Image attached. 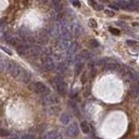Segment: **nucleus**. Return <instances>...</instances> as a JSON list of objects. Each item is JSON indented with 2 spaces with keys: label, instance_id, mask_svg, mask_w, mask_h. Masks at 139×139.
Here are the masks:
<instances>
[{
  "label": "nucleus",
  "instance_id": "1",
  "mask_svg": "<svg viewBox=\"0 0 139 139\" xmlns=\"http://www.w3.org/2000/svg\"><path fill=\"white\" fill-rule=\"evenodd\" d=\"M54 85L57 92L60 94V95H65L67 93V89H65V83H64V79L61 76H56L54 78Z\"/></svg>",
  "mask_w": 139,
  "mask_h": 139
},
{
  "label": "nucleus",
  "instance_id": "2",
  "mask_svg": "<svg viewBox=\"0 0 139 139\" xmlns=\"http://www.w3.org/2000/svg\"><path fill=\"white\" fill-rule=\"evenodd\" d=\"M6 70H8V72L11 74V76L15 77V78L20 77V75L24 73V70L15 62H9V65H8V68H6Z\"/></svg>",
  "mask_w": 139,
  "mask_h": 139
},
{
  "label": "nucleus",
  "instance_id": "3",
  "mask_svg": "<svg viewBox=\"0 0 139 139\" xmlns=\"http://www.w3.org/2000/svg\"><path fill=\"white\" fill-rule=\"evenodd\" d=\"M59 100H58L54 94H49V93H46L45 95H43L42 97V103L46 106H49V105H54V104H57Z\"/></svg>",
  "mask_w": 139,
  "mask_h": 139
},
{
  "label": "nucleus",
  "instance_id": "4",
  "mask_svg": "<svg viewBox=\"0 0 139 139\" xmlns=\"http://www.w3.org/2000/svg\"><path fill=\"white\" fill-rule=\"evenodd\" d=\"M29 56L34 58V59L42 57L43 56V48L41 46H36V45L30 47V50H29Z\"/></svg>",
  "mask_w": 139,
  "mask_h": 139
},
{
  "label": "nucleus",
  "instance_id": "5",
  "mask_svg": "<svg viewBox=\"0 0 139 139\" xmlns=\"http://www.w3.org/2000/svg\"><path fill=\"white\" fill-rule=\"evenodd\" d=\"M29 50H30V47H28L27 44H25L24 42H21L18 46H16V52H17L18 55L21 56V57L29 55Z\"/></svg>",
  "mask_w": 139,
  "mask_h": 139
},
{
  "label": "nucleus",
  "instance_id": "6",
  "mask_svg": "<svg viewBox=\"0 0 139 139\" xmlns=\"http://www.w3.org/2000/svg\"><path fill=\"white\" fill-rule=\"evenodd\" d=\"M32 88H33V90L38 93H42V94L49 93V89L43 83H35Z\"/></svg>",
  "mask_w": 139,
  "mask_h": 139
},
{
  "label": "nucleus",
  "instance_id": "7",
  "mask_svg": "<svg viewBox=\"0 0 139 139\" xmlns=\"http://www.w3.org/2000/svg\"><path fill=\"white\" fill-rule=\"evenodd\" d=\"M43 68L45 69L46 71H52V70H54L56 68V63L53 60L52 57L48 56V57L45 58V60H44V62H43Z\"/></svg>",
  "mask_w": 139,
  "mask_h": 139
},
{
  "label": "nucleus",
  "instance_id": "8",
  "mask_svg": "<svg viewBox=\"0 0 139 139\" xmlns=\"http://www.w3.org/2000/svg\"><path fill=\"white\" fill-rule=\"evenodd\" d=\"M71 27H72V31H73V33H74L75 36H79L80 34H81V32L84 31L83 27L80 26V24L78 23L77 20H73L72 24H71Z\"/></svg>",
  "mask_w": 139,
  "mask_h": 139
},
{
  "label": "nucleus",
  "instance_id": "9",
  "mask_svg": "<svg viewBox=\"0 0 139 139\" xmlns=\"http://www.w3.org/2000/svg\"><path fill=\"white\" fill-rule=\"evenodd\" d=\"M78 134V126L76 123H72L71 125L68 126L67 128V135L70 137H75Z\"/></svg>",
  "mask_w": 139,
  "mask_h": 139
},
{
  "label": "nucleus",
  "instance_id": "10",
  "mask_svg": "<svg viewBox=\"0 0 139 139\" xmlns=\"http://www.w3.org/2000/svg\"><path fill=\"white\" fill-rule=\"evenodd\" d=\"M120 69H121V65L117 64V63H113V62L105 64V70L108 71V72H118L119 73Z\"/></svg>",
  "mask_w": 139,
  "mask_h": 139
},
{
  "label": "nucleus",
  "instance_id": "11",
  "mask_svg": "<svg viewBox=\"0 0 139 139\" xmlns=\"http://www.w3.org/2000/svg\"><path fill=\"white\" fill-rule=\"evenodd\" d=\"M130 94L133 96H137L139 94V80H135V81H133V84H132L130 86Z\"/></svg>",
  "mask_w": 139,
  "mask_h": 139
},
{
  "label": "nucleus",
  "instance_id": "12",
  "mask_svg": "<svg viewBox=\"0 0 139 139\" xmlns=\"http://www.w3.org/2000/svg\"><path fill=\"white\" fill-rule=\"evenodd\" d=\"M71 44L72 43H70L69 40H62L61 39L59 42L57 43V47H58V49H60V50H65V49H68L70 47Z\"/></svg>",
  "mask_w": 139,
  "mask_h": 139
},
{
  "label": "nucleus",
  "instance_id": "13",
  "mask_svg": "<svg viewBox=\"0 0 139 139\" xmlns=\"http://www.w3.org/2000/svg\"><path fill=\"white\" fill-rule=\"evenodd\" d=\"M78 48V44L77 43H72L70 47L67 49V55H70V56H74V54L76 53V50Z\"/></svg>",
  "mask_w": 139,
  "mask_h": 139
},
{
  "label": "nucleus",
  "instance_id": "14",
  "mask_svg": "<svg viewBox=\"0 0 139 139\" xmlns=\"http://www.w3.org/2000/svg\"><path fill=\"white\" fill-rule=\"evenodd\" d=\"M69 104H70V106L72 107V109H73V111H74L75 116H77V118H79V117H80V110H79V108H78V105L76 104V102H74L73 100H71Z\"/></svg>",
  "mask_w": 139,
  "mask_h": 139
},
{
  "label": "nucleus",
  "instance_id": "15",
  "mask_svg": "<svg viewBox=\"0 0 139 139\" xmlns=\"http://www.w3.org/2000/svg\"><path fill=\"white\" fill-rule=\"evenodd\" d=\"M80 127H81V130L84 132L85 134H89L91 129H90V125L88 124V122L86 121H81V123H80Z\"/></svg>",
  "mask_w": 139,
  "mask_h": 139
},
{
  "label": "nucleus",
  "instance_id": "16",
  "mask_svg": "<svg viewBox=\"0 0 139 139\" xmlns=\"http://www.w3.org/2000/svg\"><path fill=\"white\" fill-rule=\"evenodd\" d=\"M71 119H72V117H71L68 112H63V113L61 115V117H60V120H61V122H62L63 124H68V123H70Z\"/></svg>",
  "mask_w": 139,
  "mask_h": 139
},
{
  "label": "nucleus",
  "instance_id": "17",
  "mask_svg": "<svg viewBox=\"0 0 139 139\" xmlns=\"http://www.w3.org/2000/svg\"><path fill=\"white\" fill-rule=\"evenodd\" d=\"M30 79H31V77H30V75H29V73H27V72L24 71V73L20 75V80L24 84H28L29 81H30Z\"/></svg>",
  "mask_w": 139,
  "mask_h": 139
},
{
  "label": "nucleus",
  "instance_id": "18",
  "mask_svg": "<svg viewBox=\"0 0 139 139\" xmlns=\"http://www.w3.org/2000/svg\"><path fill=\"white\" fill-rule=\"evenodd\" d=\"M46 138H49V139L60 138V135H59V133H58V132H55V130H53V132H49V133L46 135Z\"/></svg>",
  "mask_w": 139,
  "mask_h": 139
},
{
  "label": "nucleus",
  "instance_id": "19",
  "mask_svg": "<svg viewBox=\"0 0 139 139\" xmlns=\"http://www.w3.org/2000/svg\"><path fill=\"white\" fill-rule=\"evenodd\" d=\"M88 2H89V3L92 5V8H93L94 10H96V11H100V10L103 9V6H102V5H99L95 1H94V0H88Z\"/></svg>",
  "mask_w": 139,
  "mask_h": 139
},
{
  "label": "nucleus",
  "instance_id": "20",
  "mask_svg": "<svg viewBox=\"0 0 139 139\" xmlns=\"http://www.w3.org/2000/svg\"><path fill=\"white\" fill-rule=\"evenodd\" d=\"M54 5H55V11L58 14H60L62 12V5H61L60 1H54Z\"/></svg>",
  "mask_w": 139,
  "mask_h": 139
},
{
  "label": "nucleus",
  "instance_id": "21",
  "mask_svg": "<svg viewBox=\"0 0 139 139\" xmlns=\"http://www.w3.org/2000/svg\"><path fill=\"white\" fill-rule=\"evenodd\" d=\"M80 55H81V58H83L84 62H85L86 60H89L90 58H91V54L88 52V50H84L83 53H80Z\"/></svg>",
  "mask_w": 139,
  "mask_h": 139
},
{
  "label": "nucleus",
  "instance_id": "22",
  "mask_svg": "<svg viewBox=\"0 0 139 139\" xmlns=\"http://www.w3.org/2000/svg\"><path fill=\"white\" fill-rule=\"evenodd\" d=\"M83 64H84V63H77V64H74L76 75H79V74H80V72L83 71Z\"/></svg>",
  "mask_w": 139,
  "mask_h": 139
},
{
  "label": "nucleus",
  "instance_id": "23",
  "mask_svg": "<svg viewBox=\"0 0 139 139\" xmlns=\"http://www.w3.org/2000/svg\"><path fill=\"white\" fill-rule=\"evenodd\" d=\"M117 5H119V8H121V9H127L128 2H125V1H123V0H119V1L117 2Z\"/></svg>",
  "mask_w": 139,
  "mask_h": 139
},
{
  "label": "nucleus",
  "instance_id": "24",
  "mask_svg": "<svg viewBox=\"0 0 139 139\" xmlns=\"http://www.w3.org/2000/svg\"><path fill=\"white\" fill-rule=\"evenodd\" d=\"M57 71H58V73H60V74H64L65 73V65L62 64V63H59L57 65Z\"/></svg>",
  "mask_w": 139,
  "mask_h": 139
},
{
  "label": "nucleus",
  "instance_id": "25",
  "mask_svg": "<svg viewBox=\"0 0 139 139\" xmlns=\"http://www.w3.org/2000/svg\"><path fill=\"white\" fill-rule=\"evenodd\" d=\"M90 46H91V48H97L99 46H100V43L96 41V40H91L90 41Z\"/></svg>",
  "mask_w": 139,
  "mask_h": 139
},
{
  "label": "nucleus",
  "instance_id": "26",
  "mask_svg": "<svg viewBox=\"0 0 139 139\" xmlns=\"http://www.w3.org/2000/svg\"><path fill=\"white\" fill-rule=\"evenodd\" d=\"M109 30H110V32H111L112 34H115V35H119V34L121 33L119 29H117V28H113V27H109Z\"/></svg>",
  "mask_w": 139,
  "mask_h": 139
},
{
  "label": "nucleus",
  "instance_id": "27",
  "mask_svg": "<svg viewBox=\"0 0 139 139\" xmlns=\"http://www.w3.org/2000/svg\"><path fill=\"white\" fill-rule=\"evenodd\" d=\"M88 23H89V26H90L91 28H96V27H97L96 21L94 20V19H89V21H88Z\"/></svg>",
  "mask_w": 139,
  "mask_h": 139
},
{
  "label": "nucleus",
  "instance_id": "28",
  "mask_svg": "<svg viewBox=\"0 0 139 139\" xmlns=\"http://www.w3.org/2000/svg\"><path fill=\"white\" fill-rule=\"evenodd\" d=\"M107 63V60L106 59H101V60H99L97 62H96V65H100V67H105V64Z\"/></svg>",
  "mask_w": 139,
  "mask_h": 139
},
{
  "label": "nucleus",
  "instance_id": "29",
  "mask_svg": "<svg viewBox=\"0 0 139 139\" xmlns=\"http://www.w3.org/2000/svg\"><path fill=\"white\" fill-rule=\"evenodd\" d=\"M87 79H88V74H87V73L85 72L84 74H83L81 79H80V80H81V83H83V84H86V83H87Z\"/></svg>",
  "mask_w": 139,
  "mask_h": 139
},
{
  "label": "nucleus",
  "instance_id": "30",
  "mask_svg": "<svg viewBox=\"0 0 139 139\" xmlns=\"http://www.w3.org/2000/svg\"><path fill=\"white\" fill-rule=\"evenodd\" d=\"M105 14L107 16H110V17H112L115 15V13L112 11H110V10H105Z\"/></svg>",
  "mask_w": 139,
  "mask_h": 139
},
{
  "label": "nucleus",
  "instance_id": "31",
  "mask_svg": "<svg viewBox=\"0 0 139 139\" xmlns=\"http://www.w3.org/2000/svg\"><path fill=\"white\" fill-rule=\"evenodd\" d=\"M126 43H127V45H132V46L137 45V42H136V41H130V40H127V41H126Z\"/></svg>",
  "mask_w": 139,
  "mask_h": 139
},
{
  "label": "nucleus",
  "instance_id": "32",
  "mask_svg": "<svg viewBox=\"0 0 139 139\" xmlns=\"http://www.w3.org/2000/svg\"><path fill=\"white\" fill-rule=\"evenodd\" d=\"M88 68L91 69V70H93V69H94V62H93V61H89V62H88Z\"/></svg>",
  "mask_w": 139,
  "mask_h": 139
},
{
  "label": "nucleus",
  "instance_id": "33",
  "mask_svg": "<svg viewBox=\"0 0 139 139\" xmlns=\"http://www.w3.org/2000/svg\"><path fill=\"white\" fill-rule=\"evenodd\" d=\"M71 1H72V3L74 4L75 6H80V2L78 1V0H71Z\"/></svg>",
  "mask_w": 139,
  "mask_h": 139
},
{
  "label": "nucleus",
  "instance_id": "34",
  "mask_svg": "<svg viewBox=\"0 0 139 139\" xmlns=\"http://www.w3.org/2000/svg\"><path fill=\"white\" fill-rule=\"evenodd\" d=\"M1 49L3 50V52H5L6 54H9V55H12V52H10V50H9L8 48H5L4 46H1Z\"/></svg>",
  "mask_w": 139,
  "mask_h": 139
},
{
  "label": "nucleus",
  "instance_id": "35",
  "mask_svg": "<svg viewBox=\"0 0 139 139\" xmlns=\"http://www.w3.org/2000/svg\"><path fill=\"white\" fill-rule=\"evenodd\" d=\"M23 138H34V136L33 135H31V134H27V135H23L21 136Z\"/></svg>",
  "mask_w": 139,
  "mask_h": 139
},
{
  "label": "nucleus",
  "instance_id": "36",
  "mask_svg": "<svg viewBox=\"0 0 139 139\" xmlns=\"http://www.w3.org/2000/svg\"><path fill=\"white\" fill-rule=\"evenodd\" d=\"M4 135H5V136L8 135V132L4 130V129H1V137H4Z\"/></svg>",
  "mask_w": 139,
  "mask_h": 139
},
{
  "label": "nucleus",
  "instance_id": "37",
  "mask_svg": "<svg viewBox=\"0 0 139 139\" xmlns=\"http://www.w3.org/2000/svg\"><path fill=\"white\" fill-rule=\"evenodd\" d=\"M117 25H119V26H121V27H125V24H124L123 21H118V23H117Z\"/></svg>",
  "mask_w": 139,
  "mask_h": 139
},
{
  "label": "nucleus",
  "instance_id": "38",
  "mask_svg": "<svg viewBox=\"0 0 139 139\" xmlns=\"http://www.w3.org/2000/svg\"><path fill=\"white\" fill-rule=\"evenodd\" d=\"M54 1H59V0H54Z\"/></svg>",
  "mask_w": 139,
  "mask_h": 139
}]
</instances>
